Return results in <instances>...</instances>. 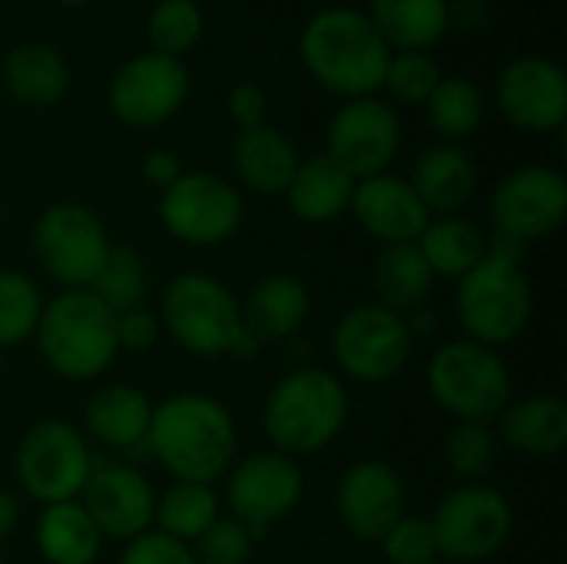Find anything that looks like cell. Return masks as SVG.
<instances>
[{
	"mask_svg": "<svg viewBox=\"0 0 567 564\" xmlns=\"http://www.w3.org/2000/svg\"><path fill=\"white\" fill-rule=\"evenodd\" d=\"M146 455L173 482L216 485L239 455V429L233 412L206 392H176L153 402Z\"/></svg>",
	"mask_w": 567,
	"mask_h": 564,
	"instance_id": "obj_1",
	"label": "cell"
},
{
	"mask_svg": "<svg viewBox=\"0 0 567 564\" xmlns=\"http://www.w3.org/2000/svg\"><path fill=\"white\" fill-rule=\"evenodd\" d=\"M302 63L312 80L346 100L372 96L385 83L389 43L355 7H326L302 30Z\"/></svg>",
	"mask_w": 567,
	"mask_h": 564,
	"instance_id": "obj_2",
	"label": "cell"
},
{
	"mask_svg": "<svg viewBox=\"0 0 567 564\" xmlns=\"http://www.w3.org/2000/svg\"><path fill=\"white\" fill-rule=\"evenodd\" d=\"M349 422V389L342 376L322 366L286 372L262 402V432L269 445L289 459L329 449Z\"/></svg>",
	"mask_w": 567,
	"mask_h": 564,
	"instance_id": "obj_3",
	"label": "cell"
},
{
	"mask_svg": "<svg viewBox=\"0 0 567 564\" xmlns=\"http://www.w3.org/2000/svg\"><path fill=\"white\" fill-rule=\"evenodd\" d=\"M159 329L196 359H252L259 346L246 332L243 306L226 283L206 273H179L159 296Z\"/></svg>",
	"mask_w": 567,
	"mask_h": 564,
	"instance_id": "obj_4",
	"label": "cell"
},
{
	"mask_svg": "<svg viewBox=\"0 0 567 564\" xmlns=\"http://www.w3.org/2000/svg\"><path fill=\"white\" fill-rule=\"evenodd\" d=\"M33 339L43 366L63 382H93L120 356L113 312L90 289H60L47 299Z\"/></svg>",
	"mask_w": 567,
	"mask_h": 564,
	"instance_id": "obj_5",
	"label": "cell"
},
{
	"mask_svg": "<svg viewBox=\"0 0 567 564\" xmlns=\"http://www.w3.org/2000/svg\"><path fill=\"white\" fill-rule=\"evenodd\" d=\"M429 396L455 422H495L512 402V369L498 349L455 339L435 349L425 369Z\"/></svg>",
	"mask_w": 567,
	"mask_h": 564,
	"instance_id": "obj_6",
	"label": "cell"
},
{
	"mask_svg": "<svg viewBox=\"0 0 567 564\" xmlns=\"http://www.w3.org/2000/svg\"><path fill=\"white\" fill-rule=\"evenodd\" d=\"M535 296L522 263H505L485 253V259L455 283V319L465 339L488 349L515 342L532 322Z\"/></svg>",
	"mask_w": 567,
	"mask_h": 564,
	"instance_id": "obj_7",
	"label": "cell"
},
{
	"mask_svg": "<svg viewBox=\"0 0 567 564\" xmlns=\"http://www.w3.org/2000/svg\"><path fill=\"white\" fill-rule=\"evenodd\" d=\"M93 465L86 435L66 419H37L13 452L17 485L40 509L80 499Z\"/></svg>",
	"mask_w": 567,
	"mask_h": 564,
	"instance_id": "obj_8",
	"label": "cell"
},
{
	"mask_svg": "<svg viewBox=\"0 0 567 564\" xmlns=\"http://www.w3.org/2000/svg\"><path fill=\"white\" fill-rule=\"evenodd\" d=\"M439 542V558L449 564H478L495 558L512 532V502L485 482H458L429 519Z\"/></svg>",
	"mask_w": 567,
	"mask_h": 564,
	"instance_id": "obj_9",
	"label": "cell"
},
{
	"mask_svg": "<svg viewBox=\"0 0 567 564\" xmlns=\"http://www.w3.org/2000/svg\"><path fill=\"white\" fill-rule=\"evenodd\" d=\"M412 332L405 316L379 306L359 302L346 309L332 329V359L339 376L359 386L392 382L412 359Z\"/></svg>",
	"mask_w": 567,
	"mask_h": 564,
	"instance_id": "obj_10",
	"label": "cell"
},
{
	"mask_svg": "<svg viewBox=\"0 0 567 564\" xmlns=\"http://www.w3.org/2000/svg\"><path fill=\"white\" fill-rule=\"evenodd\" d=\"M30 246L37 266L60 289H90L113 243L90 206L53 203L37 216Z\"/></svg>",
	"mask_w": 567,
	"mask_h": 564,
	"instance_id": "obj_11",
	"label": "cell"
},
{
	"mask_svg": "<svg viewBox=\"0 0 567 564\" xmlns=\"http://www.w3.org/2000/svg\"><path fill=\"white\" fill-rule=\"evenodd\" d=\"M306 495L302 465L276 449L249 452L223 475V505L229 519L243 522L259 539L266 529L286 522Z\"/></svg>",
	"mask_w": 567,
	"mask_h": 564,
	"instance_id": "obj_12",
	"label": "cell"
},
{
	"mask_svg": "<svg viewBox=\"0 0 567 564\" xmlns=\"http://www.w3.org/2000/svg\"><path fill=\"white\" fill-rule=\"evenodd\" d=\"M163 229L193 249H213L229 243L243 226V196L216 173H183L159 193L156 203Z\"/></svg>",
	"mask_w": 567,
	"mask_h": 564,
	"instance_id": "obj_13",
	"label": "cell"
},
{
	"mask_svg": "<svg viewBox=\"0 0 567 564\" xmlns=\"http://www.w3.org/2000/svg\"><path fill=\"white\" fill-rule=\"evenodd\" d=\"M492 223L498 236L532 246L558 233L567 219V180L555 166H522L492 193Z\"/></svg>",
	"mask_w": 567,
	"mask_h": 564,
	"instance_id": "obj_14",
	"label": "cell"
},
{
	"mask_svg": "<svg viewBox=\"0 0 567 564\" xmlns=\"http://www.w3.org/2000/svg\"><path fill=\"white\" fill-rule=\"evenodd\" d=\"M189 93V73L179 57L146 50L126 60L110 80V113L133 130H150L166 123Z\"/></svg>",
	"mask_w": 567,
	"mask_h": 564,
	"instance_id": "obj_15",
	"label": "cell"
},
{
	"mask_svg": "<svg viewBox=\"0 0 567 564\" xmlns=\"http://www.w3.org/2000/svg\"><path fill=\"white\" fill-rule=\"evenodd\" d=\"M402 143V123L395 110L375 96L346 100L326 133V153L359 183L389 173Z\"/></svg>",
	"mask_w": 567,
	"mask_h": 564,
	"instance_id": "obj_16",
	"label": "cell"
},
{
	"mask_svg": "<svg viewBox=\"0 0 567 564\" xmlns=\"http://www.w3.org/2000/svg\"><path fill=\"white\" fill-rule=\"evenodd\" d=\"M80 505L100 529L103 542H133L153 529L156 512V489L150 479L130 462H103L93 465Z\"/></svg>",
	"mask_w": 567,
	"mask_h": 564,
	"instance_id": "obj_17",
	"label": "cell"
},
{
	"mask_svg": "<svg viewBox=\"0 0 567 564\" xmlns=\"http://www.w3.org/2000/svg\"><path fill=\"white\" fill-rule=\"evenodd\" d=\"M405 512V482L389 462L362 459L342 472L336 485V515L355 542L379 545Z\"/></svg>",
	"mask_w": 567,
	"mask_h": 564,
	"instance_id": "obj_18",
	"label": "cell"
},
{
	"mask_svg": "<svg viewBox=\"0 0 567 564\" xmlns=\"http://www.w3.org/2000/svg\"><path fill=\"white\" fill-rule=\"evenodd\" d=\"M498 106L525 133H558L567 120V76L548 57H518L498 76Z\"/></svg>",
	"mask_w": 567,
	"mask_h": 564,
	"instance_id": "obj_19",
	"label": "cell"
},
{
	"mask_svg": "<svg viewBox=\"0 0 567 564\" xmlns=\"http://www.w3.org/2000/svg\"><path fill=\"white\" fill-rule=\"evenodd\" d=\"M349 213L382 246L415 243L432 219V213L425 209V203L419 199L412 183L395 173H379V176L359 180Z\"/></svg>",
	"mask_w": 567,
	"mask_h": 564,
	"instance_id": "obj_20",
	"label": "cell"
},
{
	"mask_svg": "<svg viewBox=\"0 0 567 564\" xmlns=\"http://www.w3.org/2000/svg\"><path fill=\"white\" fill-rule=\"evenodd\" d=\"M150 422H153V399L136 386L110 382L90 396L80 432L86 435V442L120 459H133L136 452H146Z\"/></svg>",
	"mask_w": 567,
	"mask_h": 564,
	"instance_id": "obj_21",
	"label": "cell"
},
{
	"mask_svg": "<svg viewBox=\"0 0 567 564\" xmlns=\"http://www.w3.org/2000/svg\"><path fill=\"white\" fill-rule=\"evenodd\" d=\"M492 425L498 442L525 459H555L567 445V406L551 392L512 399Z\"/></svg>",
	"mask_w": 567,
	"mask_h": 564,
	"instance_id": "obj_22",
	"label": "cell"
},
{
	"mask_svg": "<svg viewBox=\"0 0 567 564\" xmlns=\"http://www.w3.org/2000/svg\"><path fill=\"white\" fill-rule=\"evenodd\" d=\"M239 306H243L246 332L262 349L266 342H282L306 326L312 312V293L299 276L272 273L259 279Z\"/></svg>",
	"mask_w": 567,
	"mask_h": 564,
	"instance_id": "obj_23",
	"label": "cell"
},
{
	"mask_svg": "<svg viewBox=\"0 0 567 564\" xmlns=\"http://www.w3.org/2000/svg\"><path fill=\"white\" fill-rule=\"evenodd\" d=\"M352 193H355V180L329 153H316L309 160H299L282 196L299 223L326 226L349 213Z\"/></svg>",
	"mask_w": 567,
	"mask_h": 564,
	"instance_id": "obj_24",
	"label": "cell"
},
{
	"mask_svg": "<svg viewBox=\"0 0 567 564\" xmlns=\"http://www.w3.org/2000/svg\"><path fill=\"white\" fill-rule=\"evenodd\" d=\"M299 166L296 143L276 126L239 130L233 140V170L256 196H282Z\"/></svg>",
	"mask_w": 567,
	"mask_h": 564,
	"instance_id": "obj_25",
	"label": "cell"
},
{
	"mask_svg": "<svg viewBox=\"0 0 567 564\" xmlns=\"http://www.w3.org/2000/svg\"><path fill=\"white\" fill-rule=\"evenodd\" d=\"M409 183L432 216H458L478 186V170L462 146L442 143L419 156Z\"/></svg>",
	"mask_w": 567,
	"mask_h": 564,
	"instance_id": "obj_26",
	"label": "cell"
},
{
	"mask_svg": "<svg viewBox=\"0 0 567 564\" xmlns=\"http://www.w3.org/2000/svg\"><path fill=\"white\" fill-rule=\"evenodd\" d=\"M33 545L47 564H96L106 542L80 505V499H73L40 509L33 525Z\"/></svg>",
	"mask_w": 567,
	"mask_h": 564,
	"instance_id": "obj_27",
	"label": "cell"
},
{
	"mask_svg": "<svg viewBox=\"0 0 567 564\" xmlns=\"http://www.w3.org/2000/svg\"><path fill=\"white\" fill-rule=\"evenodd\" d=\"M432 286H435V276L415 243L382 246V253L372 263V293H375L372 302L399 316H409L429 306Z\"/></svg>",
	"mask_w": 567,
	"mask_h": 564,
	"instance_id": "obj_28",
	"label": "cell"
},
{
	"mask_svg": "<svg viewBox=\"0 0 567 564\" xmlns=\"http://www.w3.org/2000/svg\"><path fill=\"white\" fill-rule=\"evenodd\" d=\"M369 20L389 43V50H429L435 47L449 23V0H369Z\"/></svg>",
	"mask_w": 567,
	"mask_h": 564,
	"instance_id": "obj_29",
	"label": "cell"
},
{
	"mask_svg": "<svg viewBox=\"0 0 567 564\" xmlns=\"http://www.w3.org/2000/svg\"><path fill=\"white\" fill-rule=\"evenodd\" d=\"M3 86L23 106H53L70 90V66L53 47L23 43L3 60Z\"/></svg>",
	"mask_w": 567,
	"mask_h": 564,
	"instance_id": "obj_30",
	"label": "cell"
},
{
	"mask_svg": "<svg viewBox=\"0 0 567 564\" xmlns=\"http://www.w3.org/2000/svg\"><path fill=\"white\" fill-rule=\"evenodd\" d=\"M415 246L425 256L435 279L458 283L485 259L488 236L465 216H432L422 236L415 239Z\"/></svg>",
	"mask_w": 567,
	"mask_h": 564,
	"instance_id": "obj_31",
	"label": "cell"
},
{
	"mask_svg": "<svg viewBox=\"0 0 567 564\" xmlns=\"http://www.w3.org/2000/svg\"><path fill=\"white\" fill-rule=\"evenodd\" d=\"M219 515H223V502H219L216 485L173 482L166 492L156 495L153 529L183 545H193Z\"/></svg>",
	"mask_w": 567,
	"mask_h": 564,
	"instance_id": "obj_32",
	"label": "cell"
},
{
	"mask_svg": "<svg viewBox=\"0 0 567 564\" xmlns=\"http://www.w3.org/2000/svg\"><path fill=\"white\" fill-rule=\"evenodd\" d=\"M90 293L116 316L136 306H146L150 296V266L133 246H110Z\"/></svg>",
	"mask_w": 567,
	"mask_h": 564,
	"instance_id": "obj_33",
	"label": "cell"
},
{
	"mask_svg": "<svg viewBox=\"0 0 567 564\" xmlns=\"http://www.w3.org/2000/svg\"><path fill=\"white\" fill-rule=\"evenodd\" d=\"M425 110L435 133H442L445 140H465L485 120V96L465 76H442L425 100Z\"/></svg>",
	"mask_w": 567,
	"mask_h": 564,
	"instance_id": "obj_34",
	"label": "cell"
},
{
	"mask_svg": "<svg viewBox=\"0 0 567 564\" xmlns=\"http://www.w3.org/2000/svg\"><path fill=\"white\" fill-rule=\"evenodd\" d=\"M43 302L47 299L33 276L20 269H0V352L33 339Z\"/></svg>",
	"mask_w": 567,
	"mask_h": 564,
	"instance_id": "obj_35",
	"label": "cell"
},
{
	"mask_svg": "<svg viewBox=\"0 0 567 564\" xmlns=\"http://www.w3.org/2000/svg\"><path fill=\"white\" fill-rule=\"evenodd\" d=\"M502 442L488 422H455L445 439V465L462 482H482L498 465Z\"/></svg>",
	"mask_w": 567,
	"mask_h": 564,
	"instance_id": "obj_36",
	"label": "cell"
},
{
	"mask_svg": "<svg viewBox=\"0 0 567 564\" xmlns=\"http://www.w3.org/2000/svg\"><path fill=\"white\" fill-rule=\"evenodd\" d=\"M146 33L153 40V50L183 57L203 37V10L196 0H159L150 10Z\"/></svg>",
	"mask_w": 567,
	"mask_h": 564,
	"instance_id": "obj_37",
	"label": "cell"
},
{
	"mask_svg": "<svg viewBox=\"0 0 567 564\" xmlns=\"http://www.w3.org/2000/svg\"><path fill=\"white\" fill-rule=\"evenodd\" d=\"M439 80H442V70L429 50H399L389 57L382 86L402 103H425L432 90L439 86Z\"/></svg>",
	"mask_w": 567,
	"mask_h": 564,
	"instance_id": "obj_38",
	"label": "cell"
},
{
	"mask_svg": "<svg viewBox=\"0 0 567 564\" xmlns=\"http://www.w3.org/2000/svg\"><path fill=\"white\" fill-rule=\"evenodd\" d=\"M259 535L249 532L243 522L219 515L189 548L199 564H249L256 555Z\"/></svg>",
	"mask_w": 567,
	"mask_h": 564,
	"instance_id": "obj_39",
	"label": "cell"
},
{
	"mask_svg": "<svg viewBox=\"0 0 567 564\" xmlns=\"http://www.w3.org/2000/svg\"><path fill=\"white\" fill-rule=\"evenodd\" d=\"M382 555L389 564H432L439 562V542H435V529L429 519L422 515H402L385 539L379 542Z\"/></svg>",
	"mask_w": 567,
	"mask_h": 564,
	"instance_id": "obj_40",
	"label": "cell"
},
{
	"mask_svg": "<svg viewBox=\"0 0 567 564\" xmlns=\"http://www.w3.org/2000/svg\"><path fill=\"white\" fill-rule=\"evenodd\" d=\"M116 564H199V562H196V555H193V548H189V545H183V542H176V539H169V535H163V532L150 529V532H143L140 539H133V542H126V545H123V555H120V562Z\"/></svg>",
	"mask_w": 567,
	"mask_h": 564,
	"instance_id": "obj_41",
	"label": "cell"
},
{
	"mask_svg": "<svg viewBox=\"0 0 567 564\" xmlns=\"http://www.w3.org/2000/svg\"><path fill=\"white\" fill-rule=\"evenodd\" d=\"M113 326H116V349L130 352V356L150 352L159 342V332H163L159 329V316L150 306H136V309L116 312Z\"/></svg>",
	"mask_w": 567,
	"mask_h": 564,
	"instance_id": "obj_42",
	"label": "cell"
},
{
	"mask_svg": "<svg viewBox=\"0 0 567 564\" xmlns=\"http://www.w3.org/2000/svg\"><path fill=\"white\" fill-rule=\"evenodd\" d=\"M226 110H229V116H233V123L239 130H256V126H266L269 100L256 83H239V86L229 90Z\"/></svg>",
	"mask_w": 567,
	"mask_h": 564,
	"instance_id": "obj_43",
	"label": "cell"
},
{
	"mask_svg": "<svg viewBox=\"0 0 567 564\" xmlns=\"http://www.w3.org/2000/svg\"><path fill=\"white\" fill-rule=\"evenodd\" d=\"M140 173H143V180L150 183V186H156L159 193L169 186V183H176L186 170H183V163H179V156L173 153V150H150L146 156H143V163H140Z\"/></svg>",
	"mask_w": 567,
	"mask_h": 564,
	"instance_id": "obj_44",
	"label": "cell"
},
{
	"mask_svg": "<svg viewBox=\"0 0 567 564\" xmlns=\"http://www.w3.org/2000/svg\"><path fill=\"white\" fill-rule=\"evenodd\" d=\"M20 525V499L0 485V542H7Z\"/></svg>",
	"mask_w": 567,
	"mask_h": 564,
	"instance_id": "obj_45",
	"label": "cell"
},
{
	"mask_svg": "<svg viewBox=\"0 0 567 564\" xmlns=\"http://www.w3.org/2000/svg\"><path fill=\"white\" fill-rule=\"evenodd\" d=\"M56 3H63V7H80V3H86V0H56Z\"/></svg>",
	"mask_w": 567,
	"mask_h": 564,
	"instance_id": "obj_46",
	"label": "cell"
},
{
	"mask_svg": "<svg viewBox=\"0 0 567 564\" xmlns=\"http://www.w3.org/2000/svg\"><path fill=\"white\" fill-rule=\"evenodd\" d=\"M0 219H3V199H0Z\"/></svg>",
	"mask_w": 567,
	"mask_h": 564,
	"instance_id": "obj_47",
	"label": "cell"
},
{
	"mask_svg": "<svg viewBox=\"0 0 567 564\" xmlns=\"http://www.w3.org/2000/svg\"><path fill=\"white\" fill-rule=\"evenodd\" d=\"M432 564H449V562H432Z\"/></svg>",
	"mask_w": 567,
	"mask_h": 564,
	"instance_id": "obj_48",
	"label": "cell"
},
{
	"mask_svg": "<svg viewBox=\"0 0 567 564\" xmlns=\"http://www.w3.org/2000/svg\"><path fill=\"white\" fill-rule=\"evenodd\" d=\"M0 564H3V558H0Z\"/></svg>",
	"mask_w": 567,
	"mask_h": 564,
	"instance_id": "obj_49",
	"label": "cell"
}]
</instances>
